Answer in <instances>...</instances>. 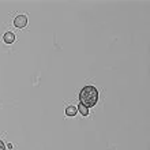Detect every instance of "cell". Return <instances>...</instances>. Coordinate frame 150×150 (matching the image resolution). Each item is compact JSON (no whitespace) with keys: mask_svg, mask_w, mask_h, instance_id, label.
I'll list each match as a JSON object with an SVG mask.
<instances>
[{"mask_svg":"<svg viewBox=\"0 0 150 150\" xmlns=\"http://www.w3.org/2000/svg\"><path fill=\"white\" fill-rule=\"evenodd\" d=\"M79 100H81V104L86 108L94 107L98 100V90L94 86H85L79 93Z\"/></svg>","mask_w":150,"mask_h":150,"instance_id":"6da1fadb","label":"cell"},{"mask_svg":"<svg viewBox=\"0 0 150 150\" xmlns=\"http://www.w3.org/2000/svg\"><path fill=\"white\" fill-rule=\"evenodd\" d=\"M26 23H28V18H26V15H18L15 19H14V25H15L18 29L25 28Z\"/></svg>","mask_w":150,"mask_h":150,"instance_id":"7a4b0ae2","label":"cell"},{"mask_svg":"<svg viewBox=\"0 0 150 150\" xmlns=\"http://www.w3.org/2000/svg\"><path fill=\"white\" fill-rule=\"evenodd\" d=\"M3 40H4V42L11 44V42H14V41H15V36H14V33L8 32V33H6V34H4Z\"/></svg>","mask_w":150,"mask_h":150,"instance_id":"3957f363","label":"cell"},{"mask_svg":"<svg viewBox=\"0 0 150 150\" xmlns=\"http://www.w3.org/2000/svg\"><path fill=\"white\" fill-rule=\"evenodd\" d=\"M76 112H78V109H76L75 107H67L66 108V115H67V116H75Z\"/></svg>","mask_w":150,"mask_h":150,"instance_id":"277c9868","label":"cell"},{"mask_svg":"<svg viewBox=\"0 0 150 150\" xmlns=\"http://www.w3.org/2000/svg\"><path fill=\"white\" fill-rule=\"evenodd\" d=\"M76 109H79V112H81L83 116H87V115H89V108H86L85 105H82V104H79V107L76 108Z\"/></svg>","mask_w":150,"mask_h":150,"instance_id":"5b68a950","label":"cell"},{"mask_svg":"<svg viewBox=\"0 0 150 150\" xmlns=\"http://www.w3.org/2000/svg\"><path fill=\"white\" fill-rule=\"evenodd\" d=\"M0 150H6V145L3 143V141H0Z\"/></svg>","mask_w":150,"mask_h":150,"instance_id":"8992f818","label":"cell"}]
</instances>
